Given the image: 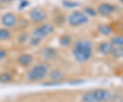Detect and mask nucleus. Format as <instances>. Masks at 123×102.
<instances>
[{
    "mask_svg": "<svg viewBox=\"0 0 123 102\" xmlns=\"http://www.w3.org/2000/svg\"><path fill=\"white\" fill-rule=\"evenodd\" d=\"M71 52L74 60L77 62L83 64L88 62L94 53L92 41L87 38H79L73 44Z\"/></svg>",
    "mask_w": 123,
    "mask_h": 102,
    "instance_id": "nucleus-1",
    "label": "nucleus"
},
{
    "mask_svg": "<svg viewBox=\"0 0 123 102\" xmlns=\"http://www.w3.org/2000/svg\"><path fill=\"white\" fill-rule=\"evenodd\" d=\"M50 71L49 64L47 62H40L31 67L27 72V80L31 82H38L44 80Z\"/></svg>",
    "mask_w": 123,
    "mask_h": 102,
    "instance_id": "nucleus-2",
    "label": "nucleus"
},
{
    "mask_svg": "<svg viewBox=\"0 0 123 102\" xmlns=\"http://www.w3.org/2000/svg\"><path fill=\"white\" fill-rule=\"evenodd\" d=\"M90 18L82 10H74L67 17V23L70 27H78L87 24Z\"/></svg>",
    "mask_w": 123,
    "mask_h": 102,
    "instance_id": "nucleus-3",
    "label": "nucleus"
},
{
    "mask_svg": "<svg viewBox=\"0 0 123 102\" xmlns=\"http://www.w3.org/2000/svg\"><path fill=\"white\" fill-rule=\"evenodd\" d=\"M55 30V26L52 23L43 22L36 27L31 34L38 36L44 40L45 38L51 35Z\"/></svg>",
    "mask_w": 123,
    "mask_h": 102,
    "instance_id": "nucleus-4",
    "label": "nucleus"
},
{
    "mask_svg": "<svg viewBox=\"0 0 123 102\" xmlns=\"http://www.w3.org/2000/svg\"><path fill=\"white\" fill-rule=\"evenodd\" d=\"M29 18L32 23L36 24H40L47 19L48 14L44 8L40 6H36L30 10Z\"/></svg>",
    "mask_w": 123,
    "mask_h": 102,
    "instance_id": "nucleus-5",
    "label": "nucleus"
},
{
    "mask_svg": "<svg viewBox=\"0 0 123 102\" xmlns=\"http://www.w3.org/2000/svg\"><path fill=\"white\" fill-rule=\"evenodd\" d=\"M0 21L1 25L4 27L12 29L17 26L18 21L17 16L16 14L12 12H7L1 16Z\"/></svg>",
    "mask_w": 123,
    "mask_h": 102,
    "instance_id": "nucleus-6",
    "label": "nucleus"
},
{
    "mask_svg": "<svg viewBox=\"0 0 123 102\" xmlns=\"http://www.w3.org/2000/svg\"><path fill=\"white\" fill-rule=\"evenodd\" d=\"M97 10L98 15L103 17H107L116 12V6L110 2H103L98 5Z\"/></svg>",
    "mask_w": 123,
    "mask_h": 102,
    "instance_id": "nucleus-7",
    "label": "nucleus"
},
{
    "mask_svg": "<svg viewBox=\"0 0 123 102\" xmlns=\"http://www.w3.org/2000/svg\"><path fill=\"white\" fill-rule=\"evenodd\" d=\"M92 93L96 102H107L111 99V93L107 89H94L92 90Z\"/></svg>",
    "mask_w": 123,
    "mask_h": 102,
    "instance_id": "nucleus-8",
    "label": "nucleus"
},
{
    "mask_svg": "<svg viewBox=\"0 0 123 102\" xmlns=\"http://www.w3.org/2000/svg\"><path fill=\"white\" fill-rule=\"evenodd\" d=\"M40 55L43 59L45 62H49V61H53L57 58L59 52L58 50L56 48L53 47H44L43 49L41 50Z\"/></svg>",
    "mask_w": 123,
    "mask_h": 102,
    "instance_id": "nucleus-9",
    "label": "nucleus"
},
{
    "mask_svg": "<svg viewBox=\"0 0 123 102\" xmlns=\"http://www.w3.org/2000/svg\"><path fill=\"white\" fill-rule=\"evenodd\" d=\"M34 61L33 56L29 53H23L20 54L17 58V62L20 67L23 68H28Z\"/></svg>",
    "mask_w": 123,
    "mask_h": 102,
    "instance_id": "nucleus-10",
    "label": "nucleus"
},
{
    "mask_svg": "<svg viewBox=\"0 0 123 102\" xmlns=\"http://www.w3.org/2000/svg\"><path fill=\"white\" fill-rule=\"evenodd\" d=\"M114 48V45L112 44L110 41L104 40L101 42L98 46V51L103 56H109L111 55Z\"/></svg>",
    "mask_w": 123,
    "mask_h": 102,
    "instance_id": "nucleus-11",
    "label": "nucleus"
},
{
    "mask_svg": "<svg viewBox=\"0 0 123 102\" xmlns=\"http://www.w3.org/2000/svg\"><path fill=\"white\" fill-rule=\"evenodd\" d=\"M64 73L59 69H54L49 71L47 77L49 80L56 82H61L64 78Z\"/></svg>",
    "mask_w": 123,
    "mask_h": 102,
    "instance_id": "nucleus-12",
    "label": "nucleus"
},
{
    "mask_svg": "<svg viewBox=\"0 0 123 102\" xmlns=\"http://www.w3.org/2000/svg\"><path fill=\"white\" fill-rule=\"evenodd\" d=\"M67 22V17L66 14L59 12L54 15L53 18V24L55 26L62 27L64 26Z\"/></svg>",
    "mask_w": 123,
    "mask_h": 102,
    "instance_id": "nucleus-13",
    "label": "nucleus"
},
{
    "mask_svg": "<svg viewBox=\"0 0 123 102\" xmlns=\"http://www.w3.org/2000/svg\"><path fill=\"white\" fill-rule=\"evenodd\" d=\"M97 31L101 35L103 36H110L113 30L112 27L110 26V25L106 24V23H100L98 24L97 27Z\"/></svg>",
    "mask_w": 123,
    "mask_h": 102,
    "instance_id": "nucleus-14",
    "label": "nucleus"
},
{
    "mask_svg": "<svg viewBox=\"0 0 123 102\" xmlns=\"http://www.w3.org/2000/svg\"><path fill=\"white\" fill-rule=\"evenodd\" d=\"M59 44L62 47H68L73 43V37L69 34H63L59 38Z\"/></svg>",
    "mask_w": 123,
    "mask_h": 102,
    "instance_id": "nucleus-15",
    "label": "nucleus"
},
{
    "mask_svg": "<svg viewBox=\"0 0 123 102\" xmlns=\"http://www.w3.org/2000/svg\"><path fill=\"white\" fill-rule=\"evenodd\" d=\"M61 4L66 9H75L81 6V3L75 0H62Z\"/></svg>",
    "mask_w": 123,
    "mask_h": 102,
    "instance_id": "nucleus-16",
    "label": "nucleus"
},
{
    "mask_svg": "<svg viewBox=\"0 0 123 102\" xmlns=\"http://www.w3.org/2000/svg\"><path fill=\"white\" fill-rule=\"evenodd\" d=\"M12 37V32L10 29L6 27H0V42H4L10 39Z\"/></svg>",
    "mask_w": 123,
    "mask_h": 102,
    "instance_id": "nucleus-17",
    "label": "nucleus"
},
{
    "mask_svg": "<svg viewBox=\"0 0 123 102\" xmlns=\"http://www.w3.org/2000/svg\"><path fill=\"white\" fill-rule=\"evenodd\" d=\"M82 11L84 13L86 14L88 17L90 18H95L97 17L98 15V13H97V9L94 8V7H92L91 6H86L83 8Z\"/></svg>",
    "mask_w": 123,
    "mask_h": 102,
    "instance_id": "nucleus-18",
    "label": "nucleus"
},
{
    "mask_svg": "<svg viewBox=\"0 0 123 102\" xmlns=\"http://www.w3.org/2000/svg\"><path fill=\"white\" fill-rule=\"evenodd\" d=\"M13 81V76L8 72L0 73V83L8 84Z\"/></svg>",
    "mask_w": 123,
    "mask_h": 102,
    "instance_id": "nucleus-19",
    "label": "nucleus"
},
{
    "mask_svg": "<svg viewBox=\"0 0 123 102\" xmlns=\"http://www.w3.org/2000/svg\"><path fill=\"white\" fill-rule=\"evenodd\" d=\"M43 38H40L38 36L34 35V34H31L30 36L28 43H29V45H30L31 47H38V46L40 45L41 43H43Z\"/></svg>",
    "mask_w": 123,
    "mask_h": 102,
    "instance_id": "nucleus-20",
    "label": "nucleus"
},
{
    "mask_svg": "<svg viewBox=\"0 0 123 102\" xmlns=\"http://www.w3.org/2000/svg\"><path fill=\"white\" fill-rule=\"evenodd\" d=\"M114 45V47H123V36L114 35L113 36L110 40Z\"/></svg>",
    "mask_w": 123,
    "mask_h": 102,
    "instance_id": "nucleus-21",
    "label": "nucleus"
},
{
    "mask_svg": "<svg viewBox=\"0 0 123 102\" xmlns=\"http://www.w3.org/2000/svg\"><path fill=\"white\" fill-rule=\"evenodd\" d=\"M111 55L116 59H123V47H114Z\"/></svg>",
    "mask_w": 123,
    "mask_h": 102,
    "instance_id": "nucleus-22",
    "label": "nucleus"
},
{
    "mask_svg": "<svg viewBox=\"0 0 123 102\" xmlns=\"http://www.w3.org/2000/svg\"><path fill=\"white\" fill-rule=\"evenodd\" d=\"M81 101L82 102H96L94 98L92 95V90H88L85 92L81 95Z\"/></svg>",
    "mask_w": 123,
    "mask_h": 102,
    "instance_id": "nucleus-23",
    "label": "nucleus"
},
{
    "mask_svg": "<svg viewBox=\"0 0 123 102\" xmlns=\"http://www.w3.org/2000/svg\"><path fill=\"white\" fill-rule=\"evenodd\" d=\"M30 34L27 32H22L17 37V41L18 44L23 45L28 42L30 38Z\"/></svg>",
    "mask_w": 123,
    "mask_h": 102,
    "instance_id": "nucleus-24",
    "label": "nucleus"
},
{
    "mask_svg": "<svg viewBox=\"0 0 123 102\" xmlns=\"http://www.w3.org/2000/svg\"><path fill=\"white\" fill-rule=\"evenodd\" d=\"M30 4V2L29 0H21L20 1V3L18 4V9L19 10H23L28 7Z\"/></svg>",
    "mask_w": 123,
    "mask_h": 102,
    "instance_id": "nucleus-25",
    "label": "nucleus"
},
{
    "mask_svg": "<svg viewBox=\"0 0 123 102\" xmlns=\"http://www.w3.org/2000/svg\"><path fill=\"white\" fill-rule=\"evenodd\" d=\"M18 26H19V27H23V28H25L26 27L27 28V27L28 26V22H27V21L26 19H22V20H21V21H19L18 20L16 27Z\"/></svg>",
    "mask_w": 123,
    "mask_h": 102,
    "instance_id": "nucleus-26",
    "label": "nucleus"
},
{
    "mask_svg": "<svg viewBox=\"0 0 123 102\" xmlns=\"http://www.w3.org/2000/svg\"><path fill=\"white\" fill-rule=\"evenodd\" d=\"M8 53L7 51L4 49H0V61L4 60L7 57Z\"/></svg>",
    "mask_w": 123,
    "mask_h": 102,
    "instance_id": "nucleus-27",
    "label": "nucleus"
},
{
    "mask_svg": "<svg viewBox=\"0 0 123 102\" xmlns=\"http://www.w3.org/2000/svg\"><path fill=\"white\" fill-rule=\"evenodd\" d=\"M14 1V0H0V4H10Z\"/></svg>",
    "mask_w": 123,
    "mask_h": 102,
    "instance_id": "nucleus-28",
    "label": "nucleus"
},
{
    "mask_svg": "<svg viewBox=\"0 0 123 102\" xmlns=\"http://www.w3.org/2000/svg\"><path fill=\"white\" fill-rule=\"evenodd\" d=\"M118 1H119V2H120V3L123 6V0H118Z\"/></svg>",
    "mask_w": 123,
    "mask_h": 102,
    "instance_id": "nucleus-29",
    "label": "nucleus"
},
{
    "mask_svg": "<svg viewBox=\"0 0 123 102\" xmlns=\"http://www.w3.org/2000/svg\"><path fill=\"white\" fill-rule=\"evenodd\" d=\"M1 8H1V5L0 4V10H1Z\"/></svg>",
    "mask_w": 123,
    "mask_h": 102,
    "instance_id": "nucleus-30",
    "label": "nucleus"
},
{
    "mask_svg": "<svg viewBox=\"0 0 123 102\" xmlns=\"http://www.w3.org/2000/svg\"><path fill=\"white\" fill-rule=\"evenodd\" d=\"M122 30H123V26H122Z\"/></svg>",
    "mask_w": 123,
    "mask_h": 102,
    "instance_id": "nucleus-31",
    "label": "nucleus"
},
{
    "mask_svg": "<svg viewBox=\"0 0 123 102\" xmlns=\"http://www.w3.org/2000/svg\"><path fill=\"white\" fill-rule=\"evenodd\" d=\"M18 1H21V0H18Z\"/></svg>",
    "mask_w": 123,
    "mask_h": 102,
    "instance_id": "nucleus-32",
    "label": "nucleus"
},
{
    "mask_svg": "<svg viewBox=\"0 0 123 102\" xmlns=\"http://www.w3.org/2000/svg\"></svg>",
    "mask_w": 123,
    "mask_h": 102,
    "instance_id": "nucleus-33",
    "label": "nucleus"
}]
</instances>
